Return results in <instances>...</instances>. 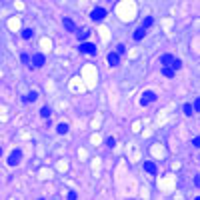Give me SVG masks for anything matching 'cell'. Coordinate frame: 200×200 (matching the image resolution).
I'll use <instances>...</instances> for the list:
<instances>
[{"mask_svg": "<svg viewBox=\"0 0 200 200\" xmlns=\"http://www.w3.org/2000/svg\"><path fill=\"white\" fill-rule=\"evenodd\" d=\"M114 144H116V140H114V138H108V140H106V146H110V148H112Z\"/></svg>", "mask_w": 200, "mask_h": 200, "instance_id": "obj_25", "label": "cell"}, {"mask_svg": "<svg viewBox=\"0 0 200 200\" xmlns=\"http://www.w3.org/2000/svg\"><path fill=\"white\" fill-rule=\"evenodd\" d=\"M170 68L176 72V70H180L182 68V60H178V58H172V62H170Z\"/></svg>", "mask_w": 200, "mask_h": 200, "instance_id": "obj_13", "label": "cell"}, {"mask_svg": "<svg viewBox=\"0 0 200 200\" xmlns=\"http://www.w3.org/2000/svg\"><path fill=\"white\" fill-rule=\"evenodd\" d=\"M20 158H22V152H20V148H16V150H12V154L8 156V164H10V166H18V162H20Z\"/></svg>", "mask_w": 200, "mask_h": 200, "instance_id": "obj_5", "label": "cell"}, {"mask_svg": "<svg viewBox=\"0 0 200 200\" xmlns=\"http://www.w3.org/2000/svg\"><path fill=\"white\" fill-rule=\"evenodd\" d=\"M20 36H22L24 40H30V38H32V36H34V32H32V30H30V28H24L22 32H20Z\"/></svg>", "mask_w": 200, "mask_h": 200, "instance_id": "obj_15", "label": "cell"}, {"mask_svg": "<svg viewBox=\"0 0 200 200\" xmlns=\"http://www.w3.org/2000/svg\"><path fill=\"white\" fill-rule=\"evenodd\" d=\"M144 170L148 172V174H156V172H158L154 162H144Z\"/></svg>", "mask_w": 200, "mask_h": 200, "instance_id": "obj_11", "label": "cell"}, {"mask_svg": "<svg viewBox=\"0 0 200 200\" xmlns=\"http://www.w3.org/2000/svg\"><path fill=\"white\" fill-rule=\"evenodd\" d=\"M162 74H164L166 78H174V70H172L170 66H164L162 68Z\"/></svg>", "mask_w": 200, "mask_h": 200, "instance_id": "obj_16", "label": "cell"}, {"mask_svg": "<svg viewBox=\"0 0 200 200\" xmlns=\"http://www.w3.org/2000/svg\"><path fill=\"white\" fill-rule=\"evenodd\" d=\"M154 100H156V94L152 90H146V92H142V96H140V106H148Z\"/></svg>", "mask_w": 200, "mask_h": 200, "instance_id": "obj_4", "label": "cell"}, {"mask_svg": "<svg viewBox=\"0 0 200 200\" xmlns=\"http://www.w3.org/2000/svg\"><path fill=\"white\" fill-rule=\"evenodd\" d=\"M118 62H120V54L118 52H110L108 54V64L110 66H118Z\"/></svg>", "mask_w": 200, "mask_h": 200, "instance_id": "obj_6", "label": "cell"}, {"mask_svg": "<svg viewBox=\"0 0 200 200\" xmlns=\"http://www.w3.org/2000/svg\"><path fill=\"white\" fill-rule=\"evenodd\" d=\"M182 112H184L186 116H192V114H194V110H192V106H190V104H184V106H182Z\"/></svg>", "mask_w": 200, "mask_h": 200, "instance_id": "obj_19", "label": "cell"}, {"mask_svg": "<svg viewBox=\"0 0 200 200\" xmlns=\"http://www.w3.org/2000/svg\"><path fill=\"white\" fill-rule=\"evenodd\" d=\"M44 64H46V56L40 54V52H36V54L30 58V66L32 68H42Z\"/></svg>", "mask_w": 200, "mask_h": 200, "instance_id": "obj_2", "label": "cell"}, {"mask_svg": "<svg viewBox=\"0 0 200 200\" xmlns=\"http://www.w3.org/2000/svg\"><path fill=\"white\" fill-rule=\"evenodd\" d=\"M56 132H58V134H68V124L66 122H60L58 126H56Z\"/></svg>", "mask_w": 200, "mask_h": 200, "instance_id": "obj_14", "label": "cell"}, {"mask_svg": "<svg viewBox=\"0 0 200 200\" xmlns=\"http://www.w3.org/2000/svg\"><path fill=\"white\" fill-rule=\"evenodd\" d=\"M74 32H76V36H78V40H80V42H84V40L88 38V30H84V28H76Z\"/></svg>", "mask_w": 200, "mask_h": 200, "instance_id": "obj_8", "label": "cell"}, {"mask_svg": "<svg viewBox=\"0 0 200 200\" xmlns=\"http://www.w3.org/2000/svg\"><path fill=\"white\" fill-rule=\"evenodd\" d=\"M172 54H162L160 56V62H162V66H170V62H172Z\"/></svg>", "mask_w": 200, "mask_h": 200, "instance_id": "obj_12", "label": "cell"}, {"mask_svg": "<svg viewBox=\"0 0 200 200\" xmlns=\"http://www.w3.org/2000/svg\"><path fill=\"white\" fill-rule=\"evenodd\" d=\"M78 50L82 52V54H90V56H94L96 54V44H92V42H80V46H78Z\"/></svg>", "mask_w": 200, "mask_h": 200, "instance_id": "obj_1", "label": "cell"}, {"mask_svg": "<svg viewBox=\"0 0 200 200\" xmlns=\"http://www.w3.org/2000/svg\"><path fill=\"white\" fill-rule=\"evenodd\" d=\"M62 24H64V28H66L68 32H74V30H76V24L72 22L70 18H64V22H62Z\"/></svg>", "mask_w": 200, "mask_h": 200, "instance_id": "obj_10", "label": "cell"}, {"mask_svg": "<svg viewBox=\"0 0 200 200\" xmlns=\"http://www.w3.org/2000/svg\"><path fill=\"white\" fill-rule=\"evenodd\" d=\"M192 146H194V148H198V146H200V138H198V136L192 138Z\"/></svg>", "mask_w": 200, "mask_h": 200, "instance_id": "obj_24", "label": "cell"}, {"mask_svg": "<svg viewBox=\"0 0 200 200\" xmlns=\"http://www.w3.org/2000/svg\"><path fill=\"white\" fill-rule=\"evenodd\" d=\"M144 34H146V28H142V26H140V28H136V32H134L132 38L138 42V40H142V38H144Z\"/></svg>", "mask_w": 200, "mask_h": 200, "instance_id": "obj_9", "label": "cell"}, {"mask_svg": "<svg viewBox=\"0 0 200 200\" xmlns=\"http://www.w3.org/2000/svg\"><path fill=\"white\" fill-rule=\"evenodd\" d=\"M190 106H192V110L198 114V112H200V98H196L194 102H192V104H190Z\"/></svg>", "mask_w": 200, "mask_h": 200, "instance_id": "obj_20", "label": "cell"}, {"mask_svg": "<svg viewBox=\"0 0 200 200\" xmlns=\"http://www.w3.org/2000/svg\"><path fill=\"white\" fill-rule=\"evenodd\" d=\"M194 186H196V188L200 186V174H196V176H194Z\"/></svg>", "mask_w": 200, "mask_h": 200, "instance_id": "obj_26", "label": "cell"}, {"mask_svg": "<svg viewBox=\"0 0 200 200\" xmlns=\"http://www.w3.org/2000/svg\"><path fill=\"white\" fill-rule=\"evenodd\" d=\"M20 60H22L28 68H32V66H30V56H28V54H20Z\"/></svg>", "mask_w": 200, "mask_h": 200, "instance_id": "obj_21", "label": "cell"}, {"mask_svg": "<svg viewBox=\"0 0 200 200\" xmlns=\"http://www.w3.org/2000/svg\"><path fill=\"white\" fill-rule=\"evenodd\" d=\"M106 14H108V12H106V8H94V10L90 12V20H94V22H100V20H104V18H106Z\"/></svg>", "mask_w": 200, "mask_h": 200, "instance_id": "obj_3", "label": "cell"}, {"mask_svg": "<svg viewBox=\"0 0 200 200\" xmlns=\"http://www.w3.org/2000/svg\"><path fill=\"white\" fill-rule=\"evenodd\" d=\"M22 102H34V100H38V92H36V90H30V92H28V94H26V96H22Z\"/></svg>", "mask_w": 200, "mask_h": 200, "instance_id": "obj_7", "label": "cell"}, {"mask_svg": "<svg viewBox=\"0 0 200 200\" xmlns=\"http://www.w3.org/2000/svg\"><path fill=\"white\" fill-rule=\"evenodd\" d=\"M50 114H52V110H50V106H42V110H40V116H42V118H48Z\"/></svg>", "mask_w": 200, "mask_h": 200, "instance_id": "obj_18", "label": "cell"}, {"mask_svg": "<svg viewBox=\"0 0 200 200\" xmlns=\"http://www.w3.org/2000/svg\"><path fill=\"white\" fill-rule=\"evenodd\" d=\"M76 198H78V194L74 190H70V192H68V200H76Z\"/></svg>", "mask_w": 200, "mask_h": 200, "instance_id": "obj_23", "label": "cell"}, {"mask_svg": "<svg viewBox=\"0 0 200 200\" xmlns=\"http://www.w3.org/2000/svg\"><path fill=\"white\" fill-rule=\"evenodd\" d=\"M0 158H2V148H0Z\"/></svg>", "mask_w": 200, "mask_h": 200, "instance_id": "obj_27", "label": "cell"}, {"mask_svg": "<svg viewBox=\"0 0 200 200\" xmlns=\"http://www.w3.org/2000/svg\"><path fill=\"white\" fill-rule=\"evenodd\" d=\"M124 50H126V46H124V44H118L114 52H118V54H124Z\"/></svg>", "mask_w": 200, "mask_h": 200, "instance_id": "obj_22", "label": "cell"}, {"mask_svg": "<svg viewBox=\"0 0 200 200\" xmlns=\"http://www.w3.org/2000/svg\"><path fill=\"white\" fill-rule=\"evenodd\" d=\"M152 22H154V18H152V16H146L144 20H142V28H150Z\"/></svg>", "mask_w": 200, "mask_h": 200, "instance_id": "obj_17", "label": "cell"}]
</instances>
